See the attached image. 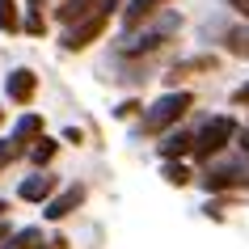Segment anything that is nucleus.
<instances>
[{
	"instance_id": "obj_9",
	"label": "nucleus",
	"mask_w": 249,
	"mask_h": 249,
	"mask_svg": "<svg viewBox=\"0 0 249 249\" xmlns=\"http://www.w3.org/2000/svg\"><path fill=\"white\" fill-rule=\"evenodd\" d=\"M165 4H169V0H127V9H123V26H127V30L144 26L148 17H157Z\"/></svg>"
},
{
	"instance_id": "obj_24",
	"label": "nucleus",
	"mask_w": 249,
	"mask_h": 249,
	"mask_svg": "<svg viewBox=\"0 0 249 249\" xmlns=\"http://www.w3.org/2000/svg\"><path fill=\"white\" fill-rule=\"evenodd\" d=\"M0 211H9V203H4V198H0Z\"/></svg>"
},
{
	"instance_id": "obj_14",
	"label": "nucleus",
	"mask_w": 249,
	"mask_h": 249,
	"mask_svg": "<svg viewBox=\"0 0 249 249\" xmlns=\"http://www.w3.org/2000/svg\"><path fill=\"white\" fill-rule=\"evenodd\" d=\"M21 26L17 21V0H0V34H13Z\"/></svg>"
},
{
	"instance_id": "obj_17",
	"label": "nucleus",
	"mask_w": 249,
	"mask_h": 249,
	"mask_svg": "<svg viewBox=\"0 0 249 249\" xmlns=\"http://www.w3.org/2000/svg\"><path fill=\"white\" fill-rule=\"evenodd\" d=\"M165 182L186 186V182H190V169H186V165H173V160H169V165H165Z\"/></svg>"
},
{
	"instance_id": "obj_4",
	"label": "nucleus",
	"mask_w": 249,
	"mask_h": 249,
	"mask_svg": "<svg viewBox=\"0 0 249 249\" xmlns=\"http://www.w3.org/2000/svg\"><path fill=\"white\" fill-rule=\"evenodd\" d=\"M236 186H249V157L245 160H207V173H203V190L207 195H220V190H236Z\"/></svg>"
},
{
	"instance_id": "obj_16",
	"label": "nucleus",
	"mask_w": 249,
	"mask_h": 249,
	"mask_svg": "<svg viewBox=\"0 0 249 249\" xmlns=\"http://www.w3.org/2000/svg\"><path fill=\"white\" fill-rule=\"evenodd\" d=\"M207 68H215V59H211V55L186 59V64H178V68H173V80H178V76H186V72H207Z\"/></svg>"
},
{
	"instance_id": "obj_25",
	"label": "nucleus",
	"mask_w": 249,
	"mask_h": 249,
	"mask_svg": "<svg viewBox=\"0 0 249 249\" xmlns=\"http://www.w3.org/2000/svg\"><path fill=\"white\" fill-rule=\"evenodd\" d=\"M0 118H4V110H0Z\"/></svg>"
},
{
	"instance_id": "obj_1",
	"label": "nucleus",
	"mask_w": 249,
	"mask_h": 249,
	"mask_svg": "<svg viewBox=\"0 0 249 249\" xmlns=\"http://www.w3.org/2000/svg\"><path fill=\"white\" fill-rule=\"evenodd\" d=\"M148 21H152V17H148ZM135 30H140V26H135ZM173 30H182V13H178V9H169L160 21L144 26L140 34H127V38L118 42V55H144V51H157V47L169 38Z\"/></svg>"
},
{
	"instance_id": "obj_8",
	"label": "nucleus",
	"mask_w": 249,
	"mask_h": 249,
	"mask_svg": "<svg viewBox=\"0 0 249 249\" xmlns=\"http://www.w3.org/2000/svg\"><path fill=\"white\" fill-rule=\"evenodd\" d=\"M55 173H34V178H26V182L17 186V195L26 198V203H47V198L55 195Z\"/></svg>"
},
{
	"instance_id": "obj_5",
	"label": "nucleus",
	"mask_w": 249,
	"mask_h": 249,
	"mask_svg": "<svg viewBox=\"0 0 249 249\" xmlns=\"http://www.w3.org/2000/svg\"><path fill=\"white\" fill-rule=\"evenodd\" d=\"M118 4H102V9H93V13H85L80 21H72V30L64 34V51H85L97 34L106 30V21H110V13H114Z\"/></svg>"
},
{
	"instance_id": "obj_15",
	"label": "nucleus",
	"mask_w": 249,
	"mask_h": 249,
	"mask_svg": "<svg viewBox=\"0 0 249 249\" xmlns=\"http://www.w3.org/2000/svg\"><path fill=\"white\" fill-rule=\"evenodd\" d=\"M55 148H59V144H55L51 135H38V140H34V148H30V157L38 160V165H47V160L55 157Z\"/></svg>"
},
{
	"instance_id": "obj_22",
	"label": "nucleus",
	"mask_w": 249,
	"mask_h": 249,
	"mask_svg": "<svg viewBox=\"0 0 249 249\" xmlns=\"http://www.w3.org/2000/svg\"><path fill=\"white\" fill-rule=\"evenodd\" d=\"M51 249H68V241H64V236H55V241H51Z\"/></svg>"
},
{
	"instance_id": "obj_6",
	"label": "nucleus",
	"mask_w": 249,
	"mask_h": 249,
	"mask_svg": "<svg viewBox=\"0 0 249 249\" xmlns=\"http://www.w3.org/2000/svg\"><path fill=\"white\" fill-rule=\"evenodd\" d=\"M4 93H9V102L30 106V102H34V93H38V76H34L30 68H13V72L4 76Z\"/></svg>"
},
{
	"instance_id": "obj_20",
	"label": "nucleus",
	"mask_w": 249,
	"mask_h": 249,
	"mask_svg": "<svg viewBox=\"0 0 249 249\" xmlns=\"http://www.w3.org/2000/svg\"><path fill=\"white\" fill-rule=\"evenodd\" d=\"M13 157H17V148H13V144H0V169H4Z\"/></svg>"
},
{
	"instance_id": "obj_10",
	"label": "nucleus",
	"mask_w": 249,
	"mask_h": 249,
	"mask_svg": "<svg viewBox=\"0 0 249 249\" xmlns=\"http://www.w3.org/2000/svg\"><path fill=\"white\" fill-rule=\"evenodd\" d=\"M38 135H42V118H38V114H26V118H21V123L13 127V140H9V144H13L17 152H21V148H26V144H34Z\"/></svg>"
},
{
	"instance_id": "obj_7",
	"label": "nucleus",
	"mask_w": 249,
	"mask_h": 249,
	"mask_svg": "<svg viewBox=\"0 0 249 249\" xmlns=\"http://www.w3.org/2000/svg\"><path fill=\"white\" fill-rule=\"evenodd\" d=\"M80 203H85V186H68V190H59L55 198H47V220H64V215H72Z\"/></svg>"
},
{
	"instance_id": "obj_3",
	"label": "nucleus",
	"mask_w": 249,
	"mask_h": 249,
	"mask_svg": "<svg viewBox=\"0 0 249 249\" xmlns=\"http://www.w3.org/2000/svg\"><path fill=\"white\" fill-rule=\"evenodd\" d=\"M232 135H236V118L220 114V118H211L198 135H190V152H195L198 160H211V157H220L224 148L232 144Z\"/></svg>"
},
{
	"instance_id": "obj_19",
	"label": "nucleus",
	"mask_w": 249,
	"mask_h": 249,
	"mask_svg": "<svg viewBox=\"0 0 249 249\" xmlns=\"http://www.w3.org/2000/svg\"><path fill=\"white\" fill-rule=\"evenodd\" d=\"M232 106H249V80L241 85V89H232Z\"/></svg>"
},
{
	"instance_id": "obj_23",
	"label": "nucleus",
	"mask_w": 249,
	"mask_h": 249,
	"mask_svg": "<svg viewBox=\"0 0 249 249\" xmlns=\"http://www.w3.org/2000/svg\"><path fill=\"white\" fill-rule=\"evenodd\" d=\"M4 236H9V224H4V220H0V241H4Z\"/></svg>"
},
{
	"instance_id": "obj_11",
	"label": "nucleus",
	"mask_w": 249,
	"mask_h": 249,
	"mask_svg": "<svg viewBox=\"0 0 249 249\" xmlns=\"http://www.w3.org/2000/svg\"><path fill=\"white\" fill-rule=\"evenodd\" d=\"M42 245V228H17L0 241V249H38Z\"/></svg>"
},
{
	"instance_id": "obj_18",
	"label": "nucleus",
	"mask_w": 249,
	"mask_h": 249,
	"mask_svg": "<svg viewBox=\"0 0 249 249\" xmlns=\"http://www.w3.org/2000/svg\"><path fill=\"white\" fill-rule=\"evenodd\" d=\"M42 30H47V21H42L34 9H30V17H26V34H42Z\"/></svg>"
},
{
	"instance_id": "obj_2",
	"label": "nucleus",
	"mask_w": 249,
	"mask_h": 249,
	"mask_svg": "<svg viewBox=\"0 0 249 249\" xmlns=\"http://www.w3.org/2000/svg\"><path fill=\"white\" fill-rule=\"evenodd\" d=\"M190 106H195V97H190V93H165V97H160V102L152 106L144 118H140V131H144V135L169 131V127L186 114V110H190Z\"/></svg>"
},
{
	"instance_id": "obj_21",
	"label": "nucleus",
	"mask_w": 249,
	"mask_h": 249,
	"mask_svg": "<svg viewBox=\"0 0 249 249\" xmlns=\"http://www.w3.org/2000/svg\"><path fill=\"white\" fill-rule=\"evenodd\" d=\"M228 4H232L236 13H241V17H245V21H249V0H228Z\"/></svg>"
},
{
	"instance_id": "obj_13",
	"label": "nucleus",
	"mask_w": 249,
	"mask_h": 249,
	"mask_svg": "<svg viewBox=\"0 0 249 249\" xmlns=\"http://www.w3.org/2000/svg\"><path fill=\"white\" fill-rule=\"evenodd\" d=\"M224 47H228L232 55H245V59H249V26L228 30V34H224Z\"/></svg>"
},
{
	"instance_id": "obj_12",
	"label": "nucleus",
	"mask_w": 249,
	"mask_h": 249,
	"mask_svg": "<svg viewBox=\"0 0 249 249\" xmlns=\"http://www.w3.org/2000/svg\"><path fill=\"white\" fill-rule=\"evenodd\" d=\"M190 152V135L186 131H173V135H165V144H160V157L165 160H173V157H186Z\"/></svg>"
}]
</instances>
